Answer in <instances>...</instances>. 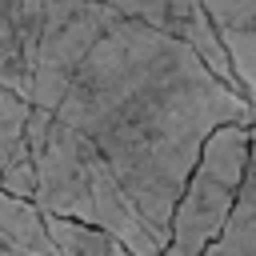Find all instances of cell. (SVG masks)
<instances>
[{
	"label": "cell",
	"mask_w": 256,
	"mask_h": 256,
	"mask_svg": "<svg viewBox=\"0 0 256 256\" xmlns=\"http://www.w3.org/2000/svg\"><path fill=\"white\" fill-rule=\"evenodd\" d=\"M52 116L108 160L160 244L204 140L224 124L256 128V108L184 40L128 16H112L96 36Z\"/></svg>",
	"instance_id": "6da1fadb"
},
{
	"label": "cell",
	"mask_w": 256,
	"mask_h": 256,
	"mask_svg": "<svg viewBox=\"0 0 256 256\" xmlns=\"http://www.w3.org/2000/svg\"><path fill=\"white\" fill-rule=\"evenodd\" d=\"M28 148L36 164L32 204L48 216H68L116 236L132 256H160L164 244L120 188L108 160L64 120L44 108L28 116Z\"/></svg>",
	"instance_id": "7a4b0ae2"
},
{
	"label": "cell",
	"mask_w": 256,
	"mask_h": 256,
	"mask_svg": "<svg viewBox=\"0 0 256 256\" xmlns=\"http://www.w3.org/2000/svg\"><path fill=\"white\" fill-rule=\"evenodd\" d=\"M248 124H224L204 140L168 216V244L160 256H204V248L220 236L248 164Z\"/></svg>",
	"instance_id": "3957f363"
},
{
	"label": "cell",
	"mask_w": 256,
	"mask_h": 256,
	"mask_svg": "<svg viewBox=\"0 0 256 256\" xmlns=\"http://www.w3.org/2000/svg\"><path fill=\"white\" fill-rule=\"evenodd\" d=\"M112 8L100 0H44V20H40V40L32 56V84H28V104L52 112L68 76L84 60V52L96 44V36L112 24Z\"/></svg>",
	"instance_id": "277c9868"
},
{
	"label": "cell",
	"mask_w": 256,
	"mask_h": 256,
	"mask_svg": "<svg viewBox=\"0 0 256 256\" xmlns=\"http://www.w3.org/2000/svg\"><path fill=\"white\" fill-rule=\"evenodd\" d=\"M100 4H108L116 16L140 20V24L156 28V32H168V36L184 40V44L236 92L228 56H224V48H220V40H216V32H212V24H208L200 0H100Z\"/></svg>",
	"instance_id": "5b68a950"
},
{
	"label": "cell",
	"mask_w": 256,
	"mask_h": 256,
	"mask_svg": "<svg viewBox=\"0 0 256 256\" xmlns=\"http://www.w3.org/2000/svg\"><path fill=\"white\" fill-rule=\"evenodd\" d=\"M236 80V92L256 108V0H200Z\"/></svg>",
	"instance_id": "8992f818"
},
{
	"label": "cell",
	"mask_w": 256,
	"mask_h": 256,
	"mask_svg": "<svg viewBox=\"0 0 256 256\" xmlns=\"http://www.w3.org/2000/svg\"><path fill=\"white\" fill-rule=\"evenodd\" d=\"M44 0H0V84L28 100Z\"/></svg>",
	"instance_id": "52a82bcc"
},
{
	"label": "cell",
	"mask_w": 256,
	"mask_h": 256,
	"mask_svg": "<svg viewBox=\"0 0 256 256\" xmlns=\"http://www.w3.org/2000/svg\"><path fill=\"white\" fill-rule=\"evenodd\" d=\"M204 256H256V128L248 140V164H244L232 212H228L220 236L204 248Z\"/></svg>",
	"instance_id": "ba28073f"
},
{
	"label": "cell",
	"mask_w": 256,
	"mask_h": 256,
	"mask_svg": "<svg viewBox=\"0 0 256 256\" xmlns=\"http://www.w3.org/2000/svg\"><path fill=\"white\" fill-rule=\"evenodd\" d=\"M0 256H56V244L44 228V212L0 188Z\"/></svg>",
	"instance_id": "9c48e42d"
},
{
	"label": "cell",
	"mask_w": 256,
	"mask_h": 256,
	"mask_svg": "<svg viewBox=\"0 0 256 256\" xmlns=\"http://www.w3.org/2000/svg\"><path fill=\"white\" fill-rule=\"evenodd\" d=\"M44 228L56 244V256H132L104 228H92V224H80V220H68V216H48L44 212Z\"/></svg>",
	"instance_id": "30bf717a"
},
{
	"label": "cell",
	"mask_w": 256,
	"mask_h": 256,
	"mask_svg": "<svg viewBox=\"0 0 256 256\" xmlns=\"http://www.w3.org/2000/svg\"><path fill=\"white\" fill-rule=\"evenodd\" d=\"M28 116H32V104L0 84V172L28 144Z\"/></svg>",
	"instance_id": "8fae6325"
},
{
	"label": "cell",
	"mask_w": 256,
	"mask_h": 256,
	"mask_svg": "<svg viewBox=\"0 0 256 256\" xmlns=\"http://www.w3.org/2000/svg\"><path fill=\"white\" fill-rule=\"evenodd\" d=\"M0 188H4L8 196H24V200H32V192H36V164H32V148H28V144L4 164V172H0Z\"/></svg>",
	"instance_id": "7c38bea8"
}]
</instances>
